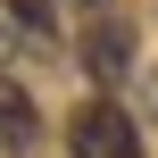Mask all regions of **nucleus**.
<instances>
[{
	"mask_svg": "<svg viewBox=\"0 0 158 158\" xmlns=\"http://www.w3.org/2000/svg\"><path fill=\"white\" fill-rule=\"evenodd\" d=\"M67 150L75 158H142V133H133V117L117 100H83L67 117Z\"/></svg>",
	"mask_w": 158,
	"mask_h": 158,
	"instance_id": "nucleus-1",
	"label": "nucleus"
},
{
	"mask_svg": "<svg viewBox=\"0 0 158 158\" xmlns=\"http://www.w3.org/2000/svg\"><path fill=\"white\" fill-rule=\"evenodd\" d=\"M83 67H92L100 83H125V75H133V33H125L117 17H92V33H83Z\"/></svg>",
	"mask_w": 158,
	"mask_h": 158,
	"instance_id": "nucleus-2",
	"label": "nucleus"
},
{
	"mask_svg": "<svg viewBox=\"0 0 158 158\" xmlns=\"http://www.w3.org/2000/svg\"><path fill=\"white\" fill-rule=\"evenodd\" d=\"M33 142H42V108H33L25 83L0 75V150H33Z\"/></svg>",
	"mask_w": 158,
	"mask_h": 158,
	"instance_id": "nucleus-3",
	"label": "nucleus"
},
{
	"mask_svg": "<svg viewBox=\"0 0 158 158\" xmlns=\"http://www.w3.org/2000/svg\"><path fill=\"white\" fill-rule=\"evenodd\" d=\"M8 17H17L25 33H50V25H58V0H8Z\"/></svg>",
	"mask_w": 158,
	"mask_h": 158,
	"instance_id": "nucleus-4",
	"label": "nucleus"
},
{
	"mask_svg": "<svg viewBox=\"0 0 158 158\" xmlns=\"http://www.w3.org/2000/svg\"><path fill=\"white\" fill-rule=\"evenodd\" d=\"M75 8H92V17H108V0H75Z\"/></svg>",
	"mask_w": 158,
	"mask_h": 158,
	"instance_id": "nucleus-5",
	"label": "nucleus"
},
{
	"mask_svg": "<svg viewBox=\"0 0 158 158\" xmlns=\"http://www.w3.org/2000/svg\"><path fill=\"white\" fill-rule=\"evenodd\" d=\"M0 58H8V33H0Z\"/></svg>",
	"mask_w": 158,
	"mask_h": 158,
	"instance_id": "nucleus-6",
	"label": "nucleus"
}]
</instances>
